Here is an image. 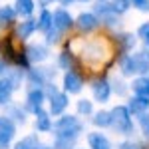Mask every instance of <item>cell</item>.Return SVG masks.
I'll return each mask as SVG.
<instances>
[{
	"instance_id": "cell-12",
	"label": "cell",
	"mask_w": 149,
	"mask_h": 149,
	"mask_svg": "<svg viewBox=\"0 0 149 149\" xmlns=\"http://www.w3.org/2000/svg\"><path fill=\"white\" fill-rule=\"evenodd\" d=\"M52 14H54V28H56L62 36H66L70 30L74 28V20H76V18H74L66 8H56Z\"/></svg>"
},
{
	"instance_id": "cell-31",
	"label": "cell",
	"mask_w": 149,
	"mask_h": 149,
	"mask_svg": "<svg viewBox=\"0 0 149 149\" xmlns=\"http://www.w3.org/2000/svg\"><path fill=\"white\" fill-rule=\"evenodd\" d=\"M109 81H111V92L117 93V95H121V97H123V95L129 92V86L123 81L121 76H119V78H113V80H109Z\"/></svg>"
},
{
	"instance_id": "cell-21",
	"label": "cell",
	"mask_w": 149,
	"mask_h": 149,
	"mask_svg": "<svg viewBox=\"0 0 149 149\" xmlns=\"http://www.w3.org/2000/svg\"><path fill=\"white\" fill-rule=\"evenodd\" d=\"M135 66H137V76H149V48H141L133 54Z\"/></svg>"
},
{
	"instance_id": "cell-19",
	"label": "cell",
	"mask_w": 149,
	"mask_h": 149,
	"mask_svg": "<svg viewBox=\"0 0 149 149\" xmlns=\"http://www.w3.org/2000/svg\"><path fill=\"white\" fill-rule=\"evenodd\" d=\"M127 109L131 111V115H143L149 111V97H141V95H131L127 102Z\"/></svg>"
},
{
	"instance_id": "cell-10",
	"label": "cell",
	"mask_w": 149,
	"mask_h": 149,
	"mask_svg": "<svg viewBox=\"0 0 149 149\" xmlns=\"http://www.w3.org/2000/svg\"><path fill=\"white\" fill-rule=\"evenodd\" d=\"M74 26L80 32H84V34H92V32H95L102 26V22H100V18L93 12H80L76 16V20H74Z\"/></svg>"
},
{
	"instance_id": "cell-1",
	"label": "cell",
	"mask_w": 149,
	"mask_h": 149,
	"mask_svg": "<svg viewBox=\"0 0 149 149\" xmlns=\"http://www.w3.org/2000/svg\"><path fill=\"white\" fill-rule=\"evenodd\" d=\"M80 50L76 52V56L80 62L88 64L90 68L95 70H107L113 66L117 60V46L115 40L111 42L109 36H93V38H80L78 40Z\"/></svg>"
},
{
	"instance_id": "cell-20",
	"label": "cell",
	"mask_w": 149,
	"mask_h": 149,
	"mask_svg": "<svg viewBox=\"0 0 149 149\" xmlns=\"http://www.w3.org/2000/svg\"><path fill=\"white\" fill-rule=\"evenodd\" d=\"M78 64H80V60L78 56L74 54V52H70V50H62L60 54H58V68L60 70H78Z\"/></svg>"
},
{
	"instance_id": "cell-8",
	"label": "cell",
	"mask_w": 149,
	"mask_h": 149,
	"mask_svg": "<svg viewBox=\"0 0 149 149\" xmlns=\"http://www.w3.org/2000/svg\"><path fill=\"white\" fill-rule=\"evenodd\" d=\"M86 86V80L78 70H70V72H64L62 76V90L68 93V95H78L81 93Z\"/></svg>"
},
{
	"instance_id": "cell-36",
	"label": "cell",
	"mask_w": 149,
	"mask_h": 149,
	"mask_svg": "<svg viewBox=\"0 0 149 149\" xmlns=\"http://www.w3.org/2000/svg\"><path fill=\"white\" fill-rule=\"evenodd\" d=\"M117 149H141V145L135 143V141H131V139H125V141H121L117 145Z\"/></svg>"
},
{
	"instance_id": "cell-24",
	"label": "cell",
	"mask_w": 149,
	"mask_h": 149,
	"mask_svg": "<svg viewBox=\"0 0 149 149\" xmlns=\"http://www.w3.org/2000/svg\"><path fill=\"white\" fill-rule=\"evenodd\" d=\"M92 123L97 129H109L111 127V111L109 109H97V111H93Z\"/></svg>"
},
{
	"instance_id": "cell-27",
	"label": "cell",
	"mask_w": 149,
	"mask_h": 149,
	"mask_svg": "<svg viewBox=\"0 0 149 149\" xmlns=\"http://www.w3.org/2000/svg\"><path fill=\"white\" fill-rule=\"evenodd\" d=\"M14 10L22 18H32V14L36 10V2L34 0H16L14 2Z\"/></svg>"
},
{
	"instance_id": "cell-16",
	"label": "cell",
	"mask_w": 149,
	"mask_h": 149,
	"mask_svg": "<svg viewBox=\"0 0 149 149\" xmlns=\"http://www.w3.org/2000/svg\"><path fill=\"white\" fill-rule=\"evenodd\" d=\"M86 139H88V147L90 149H113L109 137L102 131H90L86 135Z\"/></svg>"
},
{
	"instance_id": "cell-4",
	"label": "cell",
	"mask_w": 149,
	"mask_h": 149,
	"mask_svg": "<svg viewBox=\"0 0 149 149\" xmlns=\"http://www.w3.org/2000/svg\"><path fill=\"white\" fill-rule=\"evenodd\" d=\"M44 92H46V97H48V111L50 115H54V117H60V115H64V111L68 109L70 105V95L64 90H60L56 88V84L52 81V84H48L46 88H44Z\"/></svg>"
},
{
	"instance_id": "cell-13",
	"label": "cell",
	"mask_w": 149,
	"mask_h": 149,
	"mask_svg": "<svg viewBox=\"0 0 149 149\" xmlns=\"http://www.w3.org/2000/svg\"><path fill=\"white\" fill-rule=\"evenodd\" d=\"M26 56L30 60V64H42L50 58V46L46 42L40 44H28L26 46Z\"/></svg>"
},
{
	"instance_id": "cell-23",
	"label": "cell",
	"mask_w": 149,
	"mask_h": 149,
	"mask_svg": "<svg viewBox=\"0 0 149 149\" xmlns=\"http://www.w3.org/2000/svg\"><path fill=\"white\" fill-rule=\"evenodd\" d=\"M129 90L133 95H141V97H149V76H137L129 84Z\"/></svg>"
},
{
	"instance_id": "cell-40",
	"label": "cell",
	"mask_w": 149,
	"mask_h": 149,
	"mask_svg": "<svg viewBox=\"0 0 149 149\" xmlns=\"http://www.w3.org/2000/svg\"><path fill=\"white\" fill-rule=\"evenodd\" d=\"M81 2H93V0H81Z\"/></svg>"
},
{
	"instance_id": "cell-39",
	"label": "cell",
	"mask_w": 149,
	"mask_h": 149,
	"mask_svg": "<svg viewBox=\"0 0 149 149\" xmlns=\"http://www.w3.org/2000/svg\"><path fill=\"white\" fill-rule=\"evenodd\" d=\"M38 149H54V147H52V145H46V143H40V147H38Z\"/></svg>"
},
{
	"instance_id": "cell-26",
	"label": "cell",
	"mask_w": 149,
	"mask_h": 149,
	"mask_svg": "<svg viewBox=\"0 0 149 149\" xmlns=\"http://www.w3.org/2000/svg\"><path fill=\"white\" fill-rule=\"evenodd\" d=\"M36 22H38V32L46 34L48 30L54 26V14L48 10V8H42L40 14H38V18H36Z\"/></svg>"
},
{
	"instance_id": "cell-22",
	"label": "cell",
	"mask_w": 149,
	"mask_h": 149,
	"mask_svg": "<svg viewBox=\"0 0 149 149\" xmlns=\"http://www.w3.org/2000/svg\"><path fill=\"white\" fill-rule=\"evenodd\" d=\"M36 115V121L34 125L36 129L40 131V133H48V131H52L54 129V119H52V115H50V111H46V109H40Z\"/></svg>"
},
{
	"instance_id": "cell-5",
	"label": "cell",
	"mask_w": 149,
	"mask_h": 149,
	"mask_svg": "<svg viewBox=\"0 0 149 149\" xmlns=\"http://www.w3.org/2000/svg\"><path fill=\"white\" fill-rule=\"evenodd\" d=\"M93 14L100 18V22L107 28H115L119 24V14L113 10L111 0H93Z\"/></svg>"
},
{
	"instance_id": "cell-37",
	"label": "cell",
	"mask_w": 149,
	"mask_h": 149,
	"mask_svg": "<svg viewBox=\"0 0 149 149\" xmlns=\"http://www.w3.org/2000/svg\"><path fill=\"white\" fill-rule=\"evenodd\" d=\"M52 2H54V0H38V4H40L42 8H48V6H50Z\"/></svg>"
},
{
	"instance_id": "cell-2",
	"label": "cell",
	"mask_w": 149,
	"mask_h": 149,
	"mask_svg": "<svg viewBox=\"0 0 149 149\" xmlns=\"http://www.w3.org/2000/svg\"><path fill=\"white\" fill-rule=\"evenodd\" d=\"M54 137H66V139H80L84 133V121L80 119V115H70L64 113L54 121V129H52Z\"/></svg>"
},
{
	"instance_id": "cell-14",
	"label": "cell",
	"mask_w": 149,
	"mask_h": 149,
	"mask_svg": "<svg viewBox=\"0 0 149 149\" xmlns=\"http://www.w3.org/2000/svg\"><path fill=\"white\" fill-rule=\"evenodd\" d=\"M135 42H137V36H133L131 32H117V36H115V46H117V52L121 56L133 52Z\"/></svg>"
},
{
	"instance_id": "cell-35",
	"label": "cell",
	"mask_w": 149,
	"mask_h": 149,
	"mask_svg": "<svg viewBox=\"0 0 149 149\" xmlns=\"http://www.w3.org/2000/svg\"><path fill=\"white\" fill-rule=\"evenodd\" d=\"M131 6L139 12H145L149 14V0H131Z\"/></svg>"
},
{
	"instance_id": "cell-32",
	"label": "cell",
	"mask_w": 149,
	"mask_h": 149,
	"mask_svg": "<svg viewBox=\"0 0 149 149\" xmlns=\"http://www.w3.org/2000/svg\"><path fill=\"white\" fill-rule=\"evenodd\" d=\"M135 36H137L139 40L143 42V46L149 48V20L139 26V28H137V34H135Z\"/></svg>"
},
{
	"instance_id": "cell-34",
	"label": "cell",
	"mask_w": 149,
	"mask_h": 149,
	"mask_svg": "<svg viewBox=\"0 0 149 149\" xmlns=\"http://www.w3.org/2000/svg\"><path fill=\"white\" fill-rule=\"evenodd\" d=\"M137 123H139V129L143 133V137L149 141V113H143L137 117Z\"/></svg>"
},
{
	"instance_id": "cell-41",
	"label": "cell",
	"mask_w": 149,
	"mask_h": 149,
	"mask_svg": "<svg viewBox=\"0 0 149 149\" xmlns=\"http://www.w3.org/2000/svg\"><path fill=\"white\" fill-rule=\"evenodd\" d=\"M88 149H90V147H88Z\"/></svg>"
},
{
	"instance_id": "cell-11",
	"label": "cell",
	"mask_w": 149,
	"mask_h": 149,
	"mask_svg": "<svg viewBox=\"0 0 149 149\" xmlns=\"http://www.w3.org/2000/svg\"><path fill=\"white\" fill-rule=\"evenodd\" d=\"M16 135V123L8 115H0V149H8Z\"/></svg>"
},
{
	"instance_id": "cell-28",
	"label": "cell",
	"mask_w": 149,
	"mask_h": 149,
	"mask_svg": "<svg viewBox=\"0 0 149 149\" xmlns=\"http://www.w3.org/2000/svg\"><path fill=\"white\" fill-rule=\"evenodd\" d=\"M16 10L12 8V6H2L0 8V30H6V28H10L12 24L16 22Z\"/></svg>"
},
{
	"instance_id": "cell-33",
	"label": "cell",
	"mask_w": 149,
	"mask_h": 149,
	"mask_svg": "<svg viewBox=\"0 0 149 149\" xmlns=\"http://www.w3.org/2000/svg\"><path fill=\"white\" fill-rule=\"evenodd\" d=\"M111 6H113V10L121 16V14H125V12L131 8V0H111Z\"/></svg>"
},
{
	"instance_id": "cell-6",
	"label": "cell",
	"mask_w": 149,
	"mask_h": 149,
	"mask_svg": "<svg viewBox=\"0 0 149 149\" xmlns=\"http://www.w3.org/2000/svg\"><path fill=\"white\" fill-rule=\"evenodd\" d=\"M54 80H56V70L54 68H30L26 72V81H28L30 88L44 90Z\"/></svg>"
},
{
	"instance_id": "cell-17",
	"label": "cell",
	"mask_w": 149,
	"mask_h": 149,
	"mask_svg": "<svg viewBox=\"0 0 149 149\" xmlns=\"http://www.w3.org/2000/svg\"><path fill=\"white\" fill-rule=\"evenodd\" d=\"M117 66H119V74H121V78H133V76H137V66H135L133 54L119 56V58H117Z\"/></svg>"
},
{
	"instance_id": "cell-38",
	"label": "cell",
	"mask_w": 149,
	"mask_h": 149,
	"mask_svg": "<svg viewBox=\"0 0 149 149\" xmlns=\"http://www.w3.org/2000/svg\"><path fill=\"white\" fill-rule=\"evenodd\" d=\"M60 2H62L64 6H68V4H72V2H78V0H60Z\"/></svg>"
},
{
	"instance_id": "cell-3",
	"label": "cell",
	"mask_w": 149,
	"mask_h": 149,
	"mask_svg": "<svg viewBox=\"0 0 149 149\" xmlns=\"http://www.w3.org/2000/svg\"><path fill=\"white\" fill-rule=\"evenodd\" d=\"M109 111H111V129L123 137H129L133 133V115L127 109V105L117 103Z\"/></svg>"
},
{
	"instance_id": "cell-9",
	"label": "cell",
	"mask_w": 149,
	"mask_h": 149,
	"mask_svg": "<svg viewBox=\"0 0 149 149\" xmlns=\"http://www.w3.org/2000/svg\"><path fill=\"white\" fill-rule=\"evenodd\" d=\"M48 102L46 92L40 88H30L26 93V102H24V109L28 113H38L40 109H44V103Z\"/></svg>"
},
{
	"instance_id": "cell-15",
	"label": "cell",
	"mask_w": 149,
	"mask_h": 149,
	"mask_svg": "<svg viewBox=\"0 0 149 149\" xmlns=\"http://www.w3.org/2000/svg\"><path fill=\"white\" fill-rule=\"evenodd\" d=\"M38 32V22H36V18H24L22 22L16 24V28H14V36L18 38V40H28L30 36Z\"/></svg>"
},
{
	"instance_id": "cell-7",
	"label": "cell",
	"mask_w": 149,
	"mask_h": 149,
	"mask_svg": "<svg viewBox=\"0 0 149 149\" xmlns=\"http://www.w3.org/2000/svg\"><path fill=\"white\" fill-rule=\"evenodd\" d=\"M90 90H92V95H93V102L97 103H107L109 97H111V81L107 80L105 76H95L90 80Z\"/></svg>"
},
{
	"instance_id": "cell-18",
	"label": "cell",
	"mask_w": 149,
	"mask_h": 149,
	"mask_svg": "<svg viewBox=\"0 0 149 149\" xmlns=\"http://www.w3.org/2000/svg\"><path fill=\"white\" fill-rule=\"evenodd\" d=\"M16 90H18V88L14 86V81H12L8 76L0 78V105H8V103H12V95H14Z\"/></svg>"
},
{
	"instance_id": "cell-29",
	"label": "cell",
	"mask_w": 149,
	"mask_h": 149,
	"mask_svg": "<svg viewBox=\"0 0 149 149\" xmlns=\"http://www.w3.org/2000/svg\"><path fill=\"white\" fill-rule=\"evenodd\" d=\"M93 102H90V100H78L76 102V115H80V117H92L93 115Z\"/></svg>"
},
{
	"instance_id": "cell-30",
	"label": "cell",
	"mask_w": 149,
	"mask_h": 149,
	"mask_svg": "<svg viewBox=\"0 0 149 149\" xmlns=\"http://www.w3.org/2000/svg\"><path fill=\"white\" fill-rule=\"evenodd\" d=\"M40 143H42V141L38 139V135H36V133H30V135H26L22 141H18V143L14 145V149H38Z\"/></svg>"
},
{
	"instance_id": "cell-25",
	"label": "cell",
	"mask_w": 149,
	"mask_h": 149,
	"mask_svg": "<svg viewBox=\"0 0 149 149\" xmlns=\"http://www.w3.org/2000/svg\"><path fill=\"white\" fill-rule=\"evenodd\" d=\"M6 109H4V115H8L14 123H24L26 121V109H24L22 105H16V103H8V105H4Z\"/></svg>"
}]
</instances>
